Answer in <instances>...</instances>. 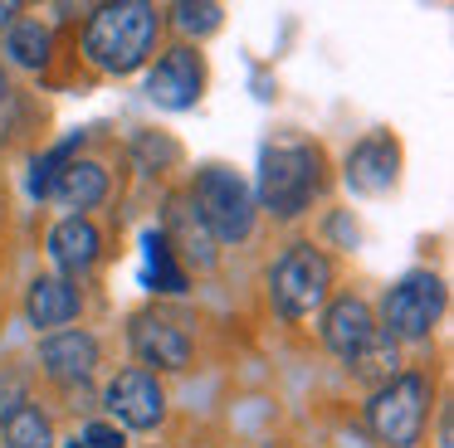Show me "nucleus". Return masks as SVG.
I'll return each mask as SVG.
<instances>
[{
	"label": "nucleus",
	"instance_id": "1",
	"mask_svg": "<svg viewBox=\"0 0 454 448\" xmlns=\"http://www.w3.org/2000/svg\"><path fill=\"white\" fill-rule=\"evenodd\" d=\"M161 15L147 0H118V5H98L83 35V54L103 73H132L147 64L152 44H157Z\"/></svg>",
	"mask_w": 454,
	"mask_h": 448
},
{
	"label": "nucleus",
	"instance_id": "2",
	"mask_svg": "<svg viewBox=\"0 0 454 448\" xmlns=\"http://www.w3.org/2000/svg\"><path fill=\"white\" fill-rule=\"evenodd\" d=\"M323 190V151L317 146H264L259 156V205L278 220H298Z\"/></svg>",
	"mask_w": 454,
	"mask_h": 448
},
{
	"label": "nucleus",
	"instance_id": "3",
	"mask_svg": "<svg viewBox=\"0 0 454 448\" xmlns=\"http://www.w3.org/2000/svg\"><path fill=\"white\" fill-rule=\"evenodd\" d=\"M191 210L215 243H239L254 229V195L230 166H200L191 181Z\"/></svg>",
	"mask_w": 454,
	"mask_h": 448
},
{
	"label": "nucleus",
	"instance_id": "4",
	"mask_svg": "<svg viewBox=\"0 0 454 448\" xmlns=\"http://www.w3.org/2000/svg\"><path fill=\"white\" fill-rule=\"evenodd\" d=\"M327 292H333V263L313 243H288L269 268V297L288 321L313 317L327 302Z\"/></svg>",
	"mask_w": 454,
	"mask_h": 448
},
{
	"label": "nucleus",
	"instance_id": "5",
	"mask_svg": "<svg viewBox=\"0 0 454 448\" xmlns=\"http://www.w3.org/2000/svg\"><path fill=\"white\" fill-rule=\"evenodd\" d=\"M366 419H372V434L386 448H415L425 434V419H430V380L405 370V375L376 385Z\"/></svg>",
	"mask_w": 454,
	"mask_h": 448
},
{
	"label": "nucleus",
	"instance_id": "6",
	"mask_svg": "<svg viewBox=\"0 0 454 448\" xmlns=\"http://www.w3.org/2000/svg\"><path fill=\"white\" fill-rule=\"evenodd\" d=\"M444 312V282L434 273H405L386 292V336L391 341H425Z\"/></svg>",
	"mask_w": 454,
	"mask_h": 448
},
{
	"label": "nucleus",
	"instance_id": "7",
	"mask_svg": "<svg viewBox=\"0 0 454 448\" xmlns=\"http://www.w3.org/2000/svg\"><path fill=\"white\" fill-rule=\"evenodd\" d=\"M206 93V58L191 44H176L157 58V68L147 73V97L167 112H186V107L200 103Z\"/></svg>",
	"mask_w": 454,
	"mask_h": 448
},
{
	"label": "nucleus",
	"instance_id": "8",
	"mask_svg": "<svg viewBox=\"0 0 454 448\" xmlns=\"http://www.w3.org/2000/svg\"><path fill=\"white\" fill-rule=\"evenodd\" d=\"M103 405L128 429H157L161 414H167V395H161L152 370H118L103 390Z\"/></svg>",
	"mask_w": 454,
	"mask_h": 448
},
{
	"label": "nucleus",
	"instance_id": "9",
	"mask_svg": "<svg viewBox=\"0 0 454 448\" xmlns=\"http://www.w3.org/2000/svg\"><path fill=\"white\" fill-rule=\"evenodd\" d=\"M395 171H401V146H395L391 132H372L347 151V185H352L356 195L391 190Z\"/></svg>",
	"mask_w": 454,
	"mask_h": 448
},
{
	"label": "nucleus",
	"instance_id": "10",
	"mask_svg": "<svg viewBox=\"0 0 454 448\" xmlns=\"http://www.w3.org/2000/svg\"><path fill=\"white\" fill-rule=\"evenodd\" d=\"M132 351L157 370H186V360H191L186 331L171 317H161V312H137L132 317Z\"/></svg>",
	"mask_w": 454,
	"mask_h": 448
},
{
	"label": "nucleus",
	"instance_id": "11",
	"mask_svg": "<svg viewBox=\"0 0 454 448\" xmlns=\"http://www.w3.org/2000/svg\"><path fill=\"white\" fill-rule=\"evenodd\" d=\"M40 366L59 385H83L98 370V341L89 331H54L40 341Z\"/></svg>",
	"mask_w": 454,
	"mask_h": 448
},
{
	"label": "nucleus",
	"instance_id": "12",
	"mask_svg": "<svg viewBox=\"0 0 454 448\" xmlns=\"http://www.w3.org/2000/svg\"><path fill=\"white\" fill-rule=\"evenodd\" d=\"M376 317H372V307H366L362 297H333L327 302V312H323V341H327V351H337L342 360H352L356 351L366 346V341L376 336Z\"/></svg>",
	"mask_w": 454,
	"mask_h": 448
},
{
	"label": "nucleus",
	"instance_id": "13",
	"mask_svg": "<svg viewBox=\"0 0 454 448\" xmlns=\"http://www.w3.org/2000/svg\"><path fill=\"white\" fill-rule=\"evenodd\" d=\"M79 307H83V297H79V288H74L69 278H35L30 297H25V317H30V327H40V331L69 327V321L79 317Z\"/></svg>",
	"mask_w": 454,
	"mask_h": 448
},
{
	"label": "nucleus",
	"instance_id": "14",
	"mask_svg": "<svg viewBox=\"0 0 454 448\" xmlns=\"http://www.w3.org/2000/svg\"><path fill=\"white\" fill-rule=\"evenodd\" d=\"M98 229H93L83 214H69V220H59L50 229V259L59 263L64 273H83L98 263Z\"/></svg>",
	"mask_w": 454,
	"mask_h": 448
},
{
	"label": "nucleus",
	"instance_id": "15",
	"mask_svg": "<svg viewBox=\"0 0 454 448\" xmlns=\"http://www.w3.org/2000/svg\"><path fill=\"white\" fill-rule=\"evenodd\" d=\"M50 195H59L69 210H93V205L108 195V171H103L98 161H69Z\"/></svg>",
	"mask_w": 454,
	"mask_h": 448
},
{
	"label": "nucleus",
	"instance_id": "16",
	"mask_svg": "<svg viewBox=\"0 0 454 448\" xmlns=\"http://www.w3.org/2000/svg\"><path fill=\"white\" fill-rule=\"evenodd\" d=\"M142 249H147V273H142V282H147L152 292H186V273L176 268V253H171L167 234L147 229L142 234Z\"/></svg>",
	"mask_w": 454,
	"mask_h": 448
},
{
	"label": "nucleus",
	"instance_id": "17",
	"mask_svg": "<svg viewBox=\"0 0 454 448\" xmlns=\"http://www.w3.org/2000/svg\"><path fill=\"white\" fill-rule=\"evenodd\" d=\"M171 234L181 239V253H186L191 263H200V268H210L215 263V253H210V234H206V224H200V214L191 210V205H181V200H171ZM167 234V239H171Z\"/></svg>",
	"mask_w": 454,
	"mask_h": 448
},
{
	"label": "nucleus",
	"instance_id": "18",
	"mask_svg": "<svg viewBox=\"0 0 454 448\" xmlns=\"http://www.w3.org/2000/svg\"><path fill=\"white\" fill-rule=\"evenodd\" d=\"M347 366H352L356 380H376V385H386V380L401 375V370H395V366H401V356H395V341L386 336V331H376V336L366 341V346L356 351Z\"/></svg>",
	"mask_w": 454,
	"mask_h": 448
},
{
	"label": "nucleus",
	"instance_id": "19",
	"mask_svg": "<svg viewBox=\"0 0 454 448\" xmlns=\"http://www.w3.org/2000/svg\"><path fill=\"white\" fill-rule=\"evenodd\" d=\"M5 54L20 68H44L50 64V29L40 19H15L11 35H5Z\"/></svg>",
	"mask_w": 454,
	"mask_h": 448
},
{
	"label": "nucleus",
	"instance_id": "20",
	"mask_svg": "<svg viewBox=\"0 0 454 448\" xmlns=\"http://www.w3.org/2000/svg\"><path fill=\"white\" fill-rule=\"evenodd\" d=\"M5 444L11 448H54V429L40 414V405H20L5 424Z\"/></svg>",
	"mask_w": 454,
	"mask_h": 448
},
{
	"label": "nucleus",
	"instance_id": "21",
	"mask_svg": "<svg viewBox=\"0 0 454 448\" xmlns=\"http://www.w3.org/2000/svg\"><path fill=\"white\" fill-rule=\"evenodd\" d=\"M79 142H83V136H69V142H59L54 151L35 156V166H30V190L40 195V200L54 190V181H59V171L74 161V151H79Z\"/></svg>",
	"mask_w": 454,
	"mask_h": 448
},
{
	"label": "nucleus",
	"instance_id": "22",
	"mask_svg": "<svg viewBox=\"0 0 454 448\" xmlns=\"http://www.w3.org/2000/svg\"><path fill=\"white\" fill-rule=\"evenodd\" d=\"M171 15H176V25L186 29V35H210L225 10H220L215 0H200V5L196 0H181V5H171Z\"/></svg>",
	"mask_w": 454,
	"mask_h": 448
},
{
	"label": "nucleus",
	"instance_id": "23",
	"mask_svg": "<svg viewBox=\"0 0 454 448\" xmlns=\"http://www.w3.org/2000/svg\"><path fill=\"white\" fill-rule=\"evenodd\" d=\"M20 405H30V399H25V380L15 375V370H5V375H0V429L11 424V414Z\"/></svg>",
	"mask_w": 454,
	"mask_h": 448
},
{
	"label": "nucleus",
	"instance_id": "24",
	"mask_svg": "<svg viewBox=\"0 0 454 448\" xmlns=\"http://www.w3.org/2000/svg\"><path fill=\"white\" fill-rule=\"evenodd\" d=\"M83 448H128V438L113 424H83Z\"/></svg>",
	"mask_w": 454,
	"mask_h": 448
},
{
	"label": "nucleus",
	"instance_id": "25",
	"mask_svg": "<svg viewBox=\"0 0 454 448\" xmlns=\"http://www.w3.org/2000/svg\"><path fill=\"white\" fill-rule=\"evenodd\" d=\"M15 15H20V5H15V0H0V29H11Z\"/></svg>",
	"mask_w": 454,
	"mask_h": 448
},
{
	"label": "nucleus",
	"instance_id": "26",
	"mask_svg": "<svg viewBox=\"0 0 454 448\" xmlns=\"http://www.w3.org/2000/svg\"><path fill=\"white\" fill-rule=\"evenodd\" d=\"M450 438H454V429H450V409H444V414H440V448H454Z\"/></svg>",
	"mask_w": 454,
	"mask_h": 448
},
{
	"label": "nucleus",
	"instance_id": "27",
	"mask_svg": "<svg viewBox=\"0 0 454 448\" xmlns=\"http://www.w3.org/2000/svg\"><path fill=\"white\" fill-rule=\"evenodd\" d=\"M0 93H5V73H0Z\"/></svg>",
	"mask_w": 454,
	"mask_h": 448
},
{
	"label": "nucleus",
	"instance_id": "28",
	"mask_svg": "<svg viewBox=\"0 0 454 448\" xmlns=\"http://www.w3.org/2000/svg\"><path fill=\"white\" fill-rule=\"evenodd\" d=\"M69 448H83V444H79V438H74V444H69Z\"/></svg>",
	"mask_w": 454,
	"mask_h": 448
}]
</instances>
